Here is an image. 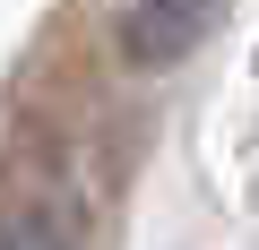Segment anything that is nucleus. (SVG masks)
<instances>
[{
  "label": "nucleus",
  "instance_id": "nucleus-1",
  "mask_svg": "<svg viewBox=\"0 0 259 250\" xmlns=\"http://www.w3.org/2000/svg\"><path fill=\"white\" fill-rule=\"evenodd\" d=\"M207 26H216V0H130L121 9V52L139 69H173L207 43Z\"/></svg>",
  "mask_w": 259,
  "mask_h": 250
},
{
  "label": "nucleus",
  "instance_id": "nucleus-2",
  "mask_svg": "<svg viewBox=\"0 0 259 250\" xmlns=\"http://www.w3.org/2000/svg\"><path fill=\"white\" fill-rule=\"evenodd\" d=\"M0 250H78V241H69L61 216H44V207H9V216H0Z\"/></svg>",
  "mask_w": 259,
  "mask_h": 250
}]
</instances>
